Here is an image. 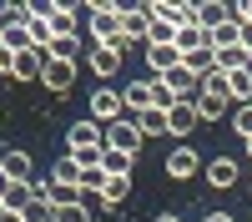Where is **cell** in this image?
Segmentation results:
<instances>
[{"instance_id": "obj_1", "label": "cell", "mask_w": 252, "mask_h": 222, "mask_svg": "<svg viewBox=\"0 0 252 222\" xmlns=\"http://www.w3.org/2000/svg\"><path fill=\"white\" fill-rule=\"evenodd\" d=\"M91 121H101V127H111V121H121L126 116V106H121V91L116 86H96L91 91V111H86Z\"/></svg>"}, {"instance_id": "obj_2", "label": "cell", "mask_w": 252, "mask_h": 222, "mask_svg": "<svg viewBox=\"0 0 252 222\" xmlns=\"http://www.w3.org/2000/svg\"><path fill=\"white\" fill-rule=\"evenodd\" d=\"M141 141H146V136H141V127H136L131 116H121V121H111V127H106V147H111V152L136 157V152H141Z\"/></svg>"}, {"instance_id": "obj_3", "label": "cell", "mask_w": 252, "mask_h": 222, "mask_svg": "<svg viewBox=\"0 0 252 222\" xmlns=\"http://www.w3.org/2000/svg\"><path fill=\"white\" fill-rule=\"evenodd\" d=\"M202 161H207V157H197V147L177 141V147L166 152V177H172V182H187V177H197V172H202Z\"/></svg>"}, {"instance_id": "obj_4", "label": "cell", "mask_w": 252, "mask_h": 222, "mask_svg": "<svg viewBox=\"0 0 252 222\" xmlns=\"http://www.w3.org/2000/svg\"><path fill=\"white\" fill-rule=\"evenodd\" d=\"M76 76H81V66L76 61H61V56H46V71H40V81L56 91V96H66L71 86H76Z\"/></svg>"}, {"instance_id": "obj_5", "label": "cell", "mask_w": 252, "mask_h": 222, "mask_svg": "<svg viewBox=\"0 0 252 222\" xmlns=\"http://www.w3.org/2000/svg\"><path fill=\"white\" fill-rule=\"evenodd\" d=\"M46 26H51V35H56V40L81 35V5H66V0H56L51 15H46Z\"/></svg>"}, {"instance_id": "obj_6", "label": "cell", "mask_w": 252, "mask_h": 222, "mask_svg": "<svg viewBox=\"0 0 252 222\" xmlns=\"http://www.w3.org/2000/svg\"><path fill=\"white\" fill-rule=\"evenodd\" d=\"M202 172H207V187L227 192V187H237V182H242V161H232V157H212V161H202Z\"/></svg>"}, {"instance_id": "obj_7", "label": "cell", "mask_w": 252, "mask_h": 222, "mask_svg": "<svg viewBox=\"0 0 252 222\" xmlns=\"http://www.w3.org/2000/svg\"><path fill=\"white\" fill-rule=\"evenodd\" d=\"M86 71H91L96 81H116V76H121V51H116V46H91V51H86Z\"/></svg>"}, {"instance_id": "obj_8", "label": "cell", "mask_w": 252, "mask_h": 222, "mask_svg": "<svg viewBox=\"0 0 252 222\" xmlns=\"http://www.w3.org/2000/svg\"><path fill=\"white\" fill-rule=\"evenodd\" d=\"M197 106H192V101H177V106L172 111H166V136H177V141H187V136H192L197 131Z\"/></svg>"}, {"instance_id": "obj_9", "label": "cell", "mask_w": 252, "mask_h": 222, "mask_svg": "<svg viewBox=\"0 0 252 222\" xmlns=\"http://www.w3.org/2000/svg\"><path fill=\"white\" fill-rule=\"evenodd\" d=\"M121 35H126V46H131V40L146 46V35H152V15H146V5H121Z\"/></svg>"}, {"instance_id": "obj_10", "label": "cell", "mask_w": 252, "mask_h": 222, "mask_svg": "<svg viewBox=\"0 0 252 222\" xmlns=\"http://www.w3.org/2000/svg\"><path fill=\"white\" fill-rule=\"evenodd\" d=\"M0 172H5V182H31V152L26 147H5L0 152Z\"/></svg>"}, {"instance_id": "obj_11", "label": "cell", "mask_w": 252, "mask_h": 222, "mask_svg": "<svg viewBox=\"0 0 252 222\" xmlns=\"http://www.w3.org/2000/svg\"><path fill=\"white\" fill-rule=\"evenodd\" d=\"M40 71H46L40 51H15L10 56V81H40Z\"/></svg>"}, {"instance_id": "obj_12", "label": "cell", "mask_w": 252, "mask_h": 222, "mask_svg": "<svg viewBox=\"0 0 252 222\" xmlns=\"http://www.w3.org/2000/svg\"><path fill=\"white\" fill-rule=\"evenodd\" d=\"M177 66H182V51L177 46H146V71H152V81L166 76V71H177Z\"/></svg>"}, {"instance_id": "obj_13", "label": "cell", "mask_w": 252, "mask_h": 222, "mask_svg": "<svg viewBox=\"0 0 252 222\" xmlns=\"http://www.w3.org/2000/svg\"><path fill=\"white\" fill-rule=\"evenodd\" d=\"M121 106H126V116H141V111H152V81H126V91H121Z\"/></svg>"}, {"instance_id": "obj_14", "label": "cell", "mask_w": 252, "mask_h": 222, "mask_svg": "<svg viewBox=\"0 0 252 222\" xmlns=\"http://www.w3.org/2000/svg\"><path fill=\"white\" fill-rule=\"evenodd\" d=\"M46 177L56 182V187H76V192H81V161H76L71 152H66V157H56V161H51V172H46Z\"/></svg>"}, {"instance_id": "obj_15", "label": "cell", "mask_w": 252, "mask_h": 222, "mask_svg": "<svg viewBox=\"0 0 252 222\" xmlns=\"http://www.w3.org/2000/svg\"><path fill=\"white\" fill-rule=\"evenodd\" d=\"M197 20H202V35H212L217 26L232 20V5H222V0H202V5H197Z\"/></svg>"}, {"instance_id": "obj_16", "label": "cell", "mask_w": 252, "mask_h": 222, "mask_svg": "<svg viewBox=\"0 0 252 222\" xmlns=\"http://www.w3.org/2000/svg\"><path fill=\"white\" fill-rule=\"evenodd\" d=\"M192 106H197L202 121H217L227 106H232V101H227V91H197V96H192Z\"/></svg>"}, {"instance_id": "obj_17", "label": "cell", "mask_w": 252, "mask_h": 222, "mask_svg": "<svg viewBox=\"0 0 252 222\" xmlns=\"http://www.w3.org/2000/svg\"><path fill=\"white\" fill-rule=\"evenodd\" d=\"M126 197H131V177H106L96 192V202H106V207H126Z\"/></svg>"}, {"instance_id": "obj_18", "label": "cell", "mask_w": 252, "mask_h": 222, "mask_svg": "<svg viewBox=\"0 0 252 222\" xmlns=\"http://www.w3.org/2000/svg\"><path fill=\"white\" fill-rule=\"evenodd\" d=\"M212 66H217L222 76H232V71H247V66H252V56H247L242 46H227V51H212Z\"/></svg>"}, {"instance_id": "obj_19", "label": "cell", "mask_w": 252, "mask_h": 222, "mask_svg": "<svg viewBox=\"0 0 252 222\" xmlns=\"http://www.w3.org/2000/svg\"><path fill=\"white\" fill-rule=\"evenodd\" d=\"M227 101H232V106H247V101H252V66L227 76Z\"/></svg>"}, {"instance_id": "obj_20", "label": "cell", "mask_w": 252, "mask_h": 222, "mask_svg": "<svg viewBox=\"0 0 252 222\" xmlns=\"http://www.w3.org/2000/svg\"><path fill=\"white\" fill-rule=\"evenodd\" d=\"M182 71H192L197 81L212 71V46H197V51H182Z\"/></svg>"}, {"instance_id": "obj_21", "label": "cell", "mask_w": 252, "mask_h": 222, "mask_svg": "<svg viewBox=\"0 0 252 222\" xmlns=\"http://www.w3.org/2000/svg\"><path fill=\"white\" fill-rule=\"evenodd\" d=\"M131 161H136V157H126V152H111V147L101 152V167H106V177H131Z\"/></svg>"}, {"instance_id": "obj_22", "label": "cell", "mask_w": 252, "mask_h": 222, "mask_svg": "<svg viewBox=\"0 0 252 222\" xmlns=\"http://www.w3.org/2000/svg\"><path fill=\"white\" fill-rule=\"evenodd\" d=\"M136 121V127H141V136H166V111H141V116H131Z\"/></svg>"}, {"instance_id": "obj_23", "label": "cell", "mask_w": 252, "mask_h": 222, "mask_svg": "<svg viewBox=\"0 0 252 222\" xmlns=\"http://www.w3.org/2000/svg\"><path fill=\"white\" fill-rule=\"evenodd\" d=\"M26 202H31V182H10L5 197H0V207H5V212H20Z\"/></svg>"}, {"instance_id": "obj_24", "label": "cell", "mask_w": 252, "mask_h": 222, "mask_svg": "<svg viewBox=\"0 0 252 222\" xmlns=\"http://www.w3.org/2000/svg\"><path fill=\"white\" fill-rule=\"evenodd\" d=\"M51 217H56V207H51V202H40V197H31L26 207H20V222H51Z\"/></svg>"}, {"instance_id": "obj_25", "label": "cell", "mask_w": 252, "mask_h": 222, "mask_svg": "<svg viewBox=\"0 0 252 222\" xmlns=\"http://www.w3.org/2000/svg\"><path fill=\"white\" fill-rule=\"evenodd\" d=\"M51 222H96L91 212H86V197H81V202H66V207H56V217Z\"/></svg>"}, {"instance_id": "obj_26", "label": "cell", "mask_w": 252, "mask_h": 222, "mask_svg": "<svg viewBox=\"0 0 252 222\" xmlns=\"http://www.w3.org/2000/svg\"><path fill=\"white\" fill-rule=\"evenodd\" d=\"M232 131H237L242 141L252 136V101H247V106H237V111H232Z\"/></svg>"}, {"instance_id": "obj_27", "label": "cell", "mask_w": 252, "mask_h": 222, "mask_svg": "<svg viewBox=\"0 0 252 222\" xmlns=\"http://www.w3.org/2000/svg\"><path fill=\"white\" fill-rule=\"evenodd\" d=\"M237 46H242V51L252 56V20H247V26H242V40H237Z\"/></svg>"}, {"instance_id": "obj_28", "label": "cell", "mask_w": 252, "mask_h": 222, "mask_svg": "<svg viewBox=\"0 0 252 222\" xmlns=\"http://www.w3.org/2000/svg\"><path fill=\"white\" fill-rule=\"evenodd\" d=\"M207 222H237V217H227V212H207Z\"/></svg>"}, {"instance_id": "obj_29", "label": "cell", "mask_w": 252, "mask_h": 222, "mask_svg": "<svg viewBox=\"0 0 252 222\" xmlns=\"http://www.w3.org/2000/svg\"><path fill=\"white\" fill-rule=\"evenodd\" d=\"M152 222H182V217H172V212H161V217H152Z\"/></svg>"}, {"instance_id": "obj_30", "label": "cell", "mask_w": 252, "mask_h": 222, "mask_svg": "<svg viewBox=\"0 0 252 222\" xmlns=\"http://www.w3.org/2000/svg\"><path fill=\"white\" fill-rule=\"evenodd\" d=\"M247 161H252V136H247Z\"/></svg>"}, {"instance_id": "obj_31", "label": "cell", "mask_w": 252, "mask_h": 222, "mask_svg": "<svg viewBox=\"0 0 252 222\" xmlns=\"http://www.w3.org/2000/svg\"><path fill=\"white\" fill-rule=\"evenodd\" d=\"M0 217H5V207H0Z\"/></svg>"}, {"instance_id": "obj_32", "label": "cell", "mask_w": 252, "mask_h": 222, "mask_svg": "<svg viewBox=\"0 0 252 222\" xmlns=\"http://www.w3.org/2000/svg\"><path fill=\"white\" fill-rule=\"evenodd\" d=\"M96 222H101V217H96Z\"/></svg>"}]
</instances>
